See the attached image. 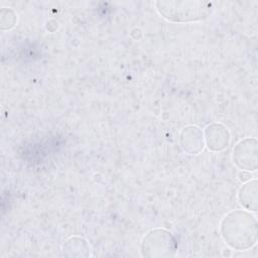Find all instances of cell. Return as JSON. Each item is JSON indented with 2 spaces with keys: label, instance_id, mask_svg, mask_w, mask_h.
I'll list each match as a JSON object with an SVG mask.
<instances>
[{
  "label": "cell",
  "instance_id": "277c9868",
  "mask_svg": "<svg viewBox=\"0 0 258 258\" xmlns=\"http://www.w3.org/2000/svg\"><path fill=\"white\" fill-rule=\"evenodd\" d=\"M257 152V140L255 138H246L235 146L233 160L243 170H255L258 166Z\"/></svg>",
  "mask_w": 258,
  "mask_h": 258
},
{
  "label": "cell",
  "instance_id": "52a82bcc",
  "mask_svg": "<svg viewBox=\"0 0 258 258\" xmlns=\"http://www.w3.org/2000/svg\"><path fill=\"white\" fill-rule=\"evenodd\" d=\"M240 204L250 211H257V180H251L244 184L238 195Z\"/></svg>",
  "mask_w": 258,
  "mask_h": 258
},
{
  "label": "cell",
  "instance_id": "7a4b0ae2",
  "mask_svg": "<svg viewBox=\"0 0 258 258\" xmlns=\"http://www.w3.org/2000/svg\"><path fill=\"white\" fill-rule=\"evenodd\" d=\"M155 5L161 16L174 22L207 18L214 8V4L208 1H157Z\"/></svg>",
  "mask_w": 258,
  "mask_h": 258
},
{
  "label": "cell",
  "instance_id": "9c48e42d",
  "mask_svg": "<svg viewBox=\"0 0 258 258\" xmlns=\"http://www.w3.org/2000/svg\"><path fill=\"white\" fill-rule=\"evenodd\" d=\"M239 177H240V179H241V180H247V179H249V178H250V173H249L248 171L244 170V171L240 172Z\"/></svg>",
  "mask_w": 258,
  "mask_h": 258
},
{
  "label": "cell",
  "instance_id": "5b68a950",
  "mask_svg": "<svg viewBox=\"0 0 258 258\" xmlns=\"http://www.w3.org/2000/svg\"><path fill=\"white\" fill-rule=\"evenodd\" d=\"M203 131L197 126L184 127L179 136V142L182 149L189 154H198L205 145Z\"/></svg>",
  "mask_w": 258,
  "mask_h": 258
},
{
  "label": "cell",
  "instance_id": "8992f818",
  "mask_svg": "<svg viewBox=\"0 0 258 258\" xmlns=\"http://www.w3.org/2000/svg\"><path fill=\"white\" fill-rule=\"evenodd\" d=\"M205 141L209 149L220 151L226 148L230 141V134L227 128L218 123L207 126L205 130Z\"/></svg>",
  "mask_w": 258,
  "mask_h": 258
},
{
  "label": "cell",
  "instance_id": "ba28073f",
  "mask_svg": "<svg viewBox=\"0 0 258 258\" xmlns=\"http://www.w3.org/2000/svg\"><path fill=\"white\" fill-rule=\"evenodd\" d=\"M63 250L66 252L72 251L73 253L71 254V256H78L77 252H79L80 256H85V254L82 253V250H84V251L89 250V246L84 239L78 238V237H73L66 241V243L63 245Z\"/></svg>",
  "mask_w": 258,
  "mask_h": 258
},
{
  "label": "cell",
  "instance_id": "3957f363",
  "mask_svg": "<svg viewBox=\"0 0 258 258\" xmlns=\"http://www.w3.org/2000/svg\"><path fill=\"white\" fill-rule=\"evenodd\" d=\"M176 249L174 236L164 229L149 231L141 243V252L144 257H172Z\"/></svg>",
  "mask_w": 258,
  "mask_h": 258
},
{
  "label": "cell",
  "instance_id": "6da1fadb",
  "mask_svg": "<svg viewBox=\"0 0 258 258\" xmlns=\"http://www.w3.org/2000/svg\"><path fill=\"white\" fill-rule=\"evenodd\" d=\"M221 233L230 247L245 250L256 243L257 221L245 211H234L223 219Z\"/></svg>",
  "mask_w": 258,
  "mask_h": 258
}]
</instances>
